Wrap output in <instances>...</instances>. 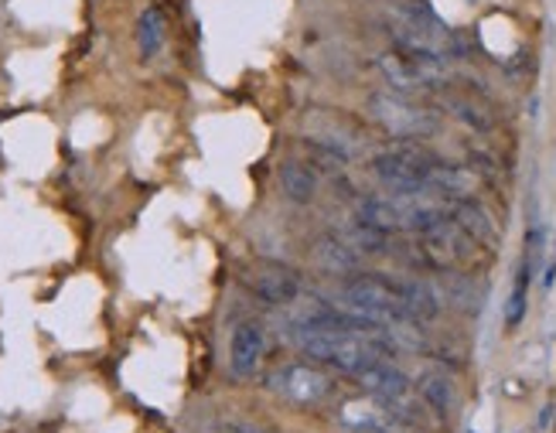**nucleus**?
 <instances>
[{
  "mask_svg": "<svg viewBox=\"0 0 556 433\" xmlns=\"http://www.w3.org/2000/svg\"><path fill=\"white\" fill-rule=\"evenodd\" d=\"M229 433H270V430H263V426H256V423H229Z\"/></svg>",
  "mask_w": 556,
  "mask_h": 433,
  "instance_id": "obj_19",
  "label": "nucleus"
},
{
  "mask_svg": "<svg viewBox=\"0 0 556 433\" xmlns=\"http://www.w3.org/2000/svg\"><path fill=\"white\" fill-rule=\"evenodd\" d=\"M444 106L457 116V119H465L468 127H475V130H489L492 127V116L481 110L478 103H471L468 95H457V92H447L444 95Z\"/></svg>",
  "mask_w": 556,
  "mask_h": 433,
  "instance_id": "obj_17",
  "label": "nucleus"
},
{
  "mask_svg": "<svg viewBox=\"0 0 556 433\" xmlns=\"http://www.w3.org/2000/svg\"><path fill=\"white\" fill-rule=\"evenodd\" d=\"M355 382H358L362 390H366V396H372V399H379L386 406L403 403V399L414 396V382H409V375L400 372L393 362H386V358H376L372 366L362 369L355 375Z\"/></svg>",
  "mask_w": 556,
  "mask_h": 433,
  "instance_id": "obj_10",
  "label": "nucleus"
},
{
  "mask_svg": "<svg viewBox=\"0 0 556 433\" xmlns=\"http://www.w3.org/2000/svg\"><path fill=\"white\" fill-rule=\"evenodd\" d=\"M366 110L372 124L396 140H424V137H433L441 127L438 113L414 103L406 92H372Z\"/></svg>",
  "mask_w": 556,
  "mask_h": 433,
  "instance_id": "obj_4",
  "label": "nucleus"
},
{
  "mask_svg": "<svg viewBox=\"0 0 556 433\" xmlns=\"http://www.w3.org/2000/svg\"><path fill=\"white\" fill-rule=\"evenodd\" d=\"M164 31H167V21L161 8H148L137 21V44H140V59H154L164 44Z\"/></svg>",
  "mask_w": 556,
  "mask_h": 433,
  "instance_id": "obj_16",
  "label": "nucleus"
},
{
  "mask_svg": "<svg viewBox=\"0 0 556 433\" xmlns=\"http://www.w3.org/2000/svg\"><path fill=\"white\" fill-rule=\"evenodd\" d=\"M417 393L430 406V413H438V417H447L454 410V403H457L454 379L444 369H427V372H420Z\"/></svg>",
  "mask_w": 556,
  "mask_h": 433,
  "instance_id": "obj_14",
  "label": "nucleus"
},
{
  "mask_svg": "<svg viewBox=\"0 0 556 433\" xmlns=\"http://www.w3.org/2000/svg\"><path fill=\"white\" fill-rule=\"evenodd\" d=\"M379 72L382 79L400 92H424V89H438L447 82V62L444 59H424L414 52H403V48H390V52L379 55Z\"/></svg>",
  "mask_w": 556,
  "mask_h": 433,
  "instance_id": "obj_5",
  "label": "nucleus"
},
{
  "mask_svg": "<svg viewBox=\"0 0 556 433\" xmlns=\"http://www.w3.org/2000/svg\"><path fill=\"white\" fill-rule=\"evenodd\" d=\"M471 433H475V430H471Z\"/></svg>",
  "mask_w": 556,
  "mask_h": 433,
  "instance_id": "obj_20",
  "label": "nucleus"
},
{
  "mask_svg": "<svg viewBox=\"0 0 556 433\" xmlns=\"http://www.w3.org/2000/svg\"><path fill=\"white\" fill-rule=\"evenodd\" d=\"M526 301H529V259H522V267L516 273L513 297H509V307H505V324H509V328H516L526 318Z\"/></svg>",
  "mask_w": 556,
  "mask_h": 433,
  "instance_id": "obj_18",
  "label": "nucleus"
},
{
  "mask_svg": "<svg viewBox=\"0 0 556 433\" xmlns=\"http://www.w3.org/2000/svg\"><path fill=\"white\" fill-rule=\"evenodd\" d=\"M277 181H280L283 199L294 202V205H311L314 195H318V175H314L311 167L301 161H283Z\"/></svg>",
  "mask_w": 556,
  "mask_h": 433,
  "instance_id": "obj_13",
  "label": "nucleus"
},
{
  "mask_svg": "<svg viewBox=\"0 0 556 433\" xmlns=\"http://www.w3.org/2000/svg\"><path fill=\"white\" fill-rule=\"evenodd\" d=\"M481 178L471 171V167H457V164H441L430 171V191L433 195H441L447 202H462V199H471L478 191Z\"/></svg>",
  "mask_w": 556,
  "mask_h": 433,
  "instance_id": "obj_12",
  "label": "nucleus"
},
{
  "mask_svg": "<svg viewBox=\"0 0 556 433\" xmlns=\"http://www.w3.org/2000/svg\"><path fill=\"white\" fill-rule=\"evenodd\" d=\"M314 256L321 259V267L334 270V273H349V270H358L362 267V256L345 235H328L318 243V250H314Z\"/></svg>",
  "mask_w": 556,
  "mask_h": 433,
  "instance_id": "obj_15",
  "label": "nucleus"
},
{
  "mask_svg": "<svg viewBox=\"0 0 556 433\" xmlns=\"http://www.w3.org/2000/svg\"><path fill=\"white\" fill-rule=\"evenodd\" d=\"M243 283H247V291L256 301L270 304V307H290V304H298V297H301L298 270H290V267H283V263H274V259H256L250 270H243Z\"/></svg>",
  "mask_w": 556,
  "mask_h": 433,
  "instance_id": "obj_7",
  "label": "nucleus"
},
{
  "mask_svg": "<svg viewBox=\"0 0 556 433\" xmlns=\"http://www.w3.org/2000/svg\"><path fill=\"white\" fill-rule=\"evenodd\" d=\"M475 246H478L475 239L454 219L441 222L430 232H420V256H424V263H430V267H438V270L465 267V263L475 256Z\"/></svg>",
  "mask_w": 556,
  "mask_h": 433,
  "instance_id": "obj_8",
  "label": "nucleus"
},
{
  "mask_svg": "<svg viewBox=\"0 0 556 433\" xmlns=\"http://www.w3.org/2000/svg\"><path fill=\"white\" fill-rule=\"evenodd\" d=\"M451 219L462 226L478 246H489L495 250L502 243V235H498V226L492 219V212L485 205H478L471 199H462V202H451Z\"/></svg>",
  "mask_w": 556,
  "mask_h": 433,
  "instance_id": "obj_11",
  "label": "nucleus"
},
{
  "mask_svg": "<svg viewBox=\"0 0 556 433\" xmlns=\"http://www.w3.org/2000/svg\"><path fill=\"white\" fill-rule=\"evenodd\" d=\"M451 219V202L417 191V195H366L355 202V222H366L379 232H430Z\"/></svg>",
  "mask_w": 556,
  "mask_h": 433,
  "instance_id": "obj_1",
  "label": "nucleus"
},
{
  "mask_svg": "<svg viewBox=\"0 0 556 433\" xmlns=\"http://www.w3.org/2000/svg\"><path fill=\"white\" fill-rule=\"evenodd\" d=\"M263 355H267V328L260 321H243L232 328L229 339V369L239 379H250L260 372Z\"/></svg>",
  "mask_w": 556,
  "mask_h": 433,
  "instance_id": "obj_9",
  "label": "nucleus"
},
{
  "mask_svg": "<svg viewBox=\"0 0 556 433\" xmlns=\"http://www.w3.org/2000/svg\"><path fill=\"white\" fill-rule=\"evenodd\" d=\"M304 137L314 151L338 161V164L355 161L369 148L366 130H362L352 116L338 113V110H311L304 116Z\"/></svg>",
  "mask_w": 556,
  "mask_h": 433,
  "instance_id": "obj_3",
  "label": "nucleus"
},
{
  "mask_svg": "<svg viewBox=\"0 0 556 433\" xmlns=\"http://www.w3.org/2000/svg\"><path fill=\"white\" fill-rule=\"evenodd\" d=\"M433 167H438V157L417 140H400L393 148H386L369 157L372 178L390 191V195H417V191H430Z\"/></svg>",
  "mask_w": 556,
  "mask_h": 433,
  "instance_id": "obj_2",
  "label": "nucleus"
},
{
  "mask_svg": "<svg viewBox=\"0 0 556 433\" xmlns=\"http://www.w3.org/2000/svg\"><path fill=\"white\" fill-rule=\"evenodd\" d=\"M267 390L274 396H280L283 403H294V406H318L331 396V375L304 366V362H290L270 372L267 379Z\"/></svg>",
  "mask_w": 556,
  "mask_h": 433,
  "instance_id": "obj_6",
  "label": "nucleus"
}]
</instances>
